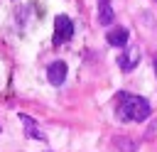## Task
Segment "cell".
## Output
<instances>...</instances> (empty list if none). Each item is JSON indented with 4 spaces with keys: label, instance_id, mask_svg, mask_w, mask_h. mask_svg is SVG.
I'll return each mask as SVG.
<instances>
[{
    "label": "cell",
    "instance_id": "ba28073f",
    "mask_svg": "<svg viewBox=\"0 0 157 152\" xmlns=\"http://www.w3.org/2000/svg\"><path fill=\"white\" fill-rule=\"evenodd\" d=\"M115 145H118L123 152H135V145H132L130 140H123V137H118V140H115Z\"/></svg>",
    "mask_w": 157,
    "mask_h": 152
},
{
    "label": "cell",
    "instance_id": "30bf717a",
    "mask_svg": "<svg viewBox=\"0 0 157 152\" xmlns=\"http://www.w3.org/2000/svg\"><path fill=\"white\" fill-rule=\"evenodd\" d=\"M105 5H110V0H98V7H105Z\"/></svg>",
    "mask_w": 157,
    "mask_h": 152
},
{
    "label": "cell",
    "instance_id": "9c48e42d",
    "mask_svg": "<svg viewBox=\"0 0 157 152\" xmlns=\"http://www.w3.org/2000/svg\"><path fill=\"white\" fill-rule=\"evenodd\" d=\"M155 127H157V120H152V123H150V127H147V132H145V137H147V140H152V137H155V135H152V132H155Z\"/></svg>",
    "mask_w": 157,
    "mask_h": 152
},
{
    "label": "cell",
    "instance_id": "277c9868",
    "mask_svg": "<svg viewBox=\"0 0 157 152\" xmlns=\"http://www.w3.org/2000/svg\"><path fill=\"white\" fill-rule=\"evenodd\" d=\"M47 78L52 86H61L64 78H66V64L64 61H52L49 69H47Z\"/></svg>",
    "mask_w": 157,
    "mask_h": 152
},
{
    "label": "cell",
    "instance_id": "52a82bcc",
    "mask_svg": "<svg viewBox=\"0 0 157 152\" xmlns=\"http://www.w3.org/2000/svg\"><path fill=\"white\" fill-rule=\"evenodd\" d=\"M113 20H115V12H113V7H110V5L98 7V25L108 27V25H113Z\"/></svg>",
    "mask_w": 157,
    "mask_h": 152
},
{
    "label": "cell",
    "instance_id": "6da1fadb",
    "mask_svg": "<svg viewBox=\"0 0 157 152\" xmlns=\"http://www.w3.org/2000/svg\"><path fill=\"white\" fill-rule=\"evenodd\" d=\"M115 115L123 123H142L150 115V103L142 96H132V93H118V105H115Z\"/></svg>",
    "mask_w": 157,
    "mask_h": 152
},
{
    "label": "cell",
    "instance_id": "5b68a950",
    "mask_svg": "<svg viewBox=\"0 0 157 152\" xmlns=\"http://www.w3.org/2000/svg\"><path fill=\"white\" fill-rule=\"evenodd\" d=\"M128 37H130V32H128L125 27H113V29L105 34V39H108L110 47H125V44H128Z\"/></svg>",
    "mask_w": 157,
    "mask_h": 152
},
{
    "label": "cell",
    "instance_id": "8fae6325",
    "mask_svg": "<svg viewBox=\"0 0 157 152\" xmlns=\"http://www.w3.org/2000/svg\"><path fill=\"white\" fill-rule=\"evenodd\" d=\"M152 66H155V76H157V54H155V59H152Z\"/></svg>",
    "mask_w": 157,
    "mask_h": 152
},
{
    "label": "cell",
    "instance_id": "3957f363",
    "mask_svg": "<svg viewBox=\"0 0 157 152\" xmlns=\"http://www.w3.org/2000/svg\"><path fill=\"white\" fill-rule=\"evenodd\" d=\"M137 64H140V47H137V44L128 47V49L118 56V66H120L123 71H132Z\"/></svg>",
    "mask_w": 157,
    "mask_h": 152
},
{
    "label": "cell",
    "instance_id": "8992f818",
    "mask_svg": "<svg viewBox=\"0 0 157 152\" xmlns=\"http://www.w3.org/2000/svg\"><path fill=\"white\" fill-rule=\"evenodd\" d=\"M20 120L25 123V132H27V137H34V140H44V132L37 127V123L29 118V115H25V113H20Z\"/></svg>",
    "mask_w": 157,
    "mask_h": 152
},
{
    "label": "cell",
    "instance_id": "7a4b0ae2",
    "mask_svg": "<svg viewBox=\"0 0 157 152\" xmlns=\"http://www.w3.org/2000/svg\"><path fill=\"white\" fill-rule=\"evenodd\" d=\"M71 34H74V22L66 15H56V20H54V44L69 42Z\"/></svg>",
    "mask_w": 157,
    "mask_h": 152
}]
</instances>
